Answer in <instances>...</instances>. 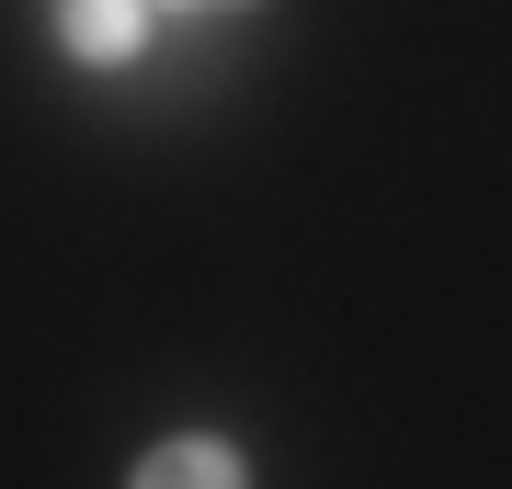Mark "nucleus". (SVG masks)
<instances>
[{"mask_svg": "<svg viewBox=\"0 0 512 489\" xmlns=\"http://www.w3.org/2000/svg\"><path fill=\"white\" fill-rule=\"evenodd\" d=\"M69 57H92V69L137 57V0H69Z\"/></svg>", "mask_w": 512, "mask_h": 489, "instance_id": "obj_1", "label": "nucleus"}, {"mask_svg": "<svg viewBox=\"0 0 512 489\" xmlns=\"http://www.w3.org/2000/svg\"><path fill=\"white\" fill-rule=\"evenodd\" d=\"M148 478H239V455H228V444H160Z\"/></svg>", "mask_w": 512, "mask_h": 489, "instance_id": "obj_2", "label": "nucleus"}, {"mask_svg": "<svg viewBox=\"0 0 512 489\" xmlns=\"http://www.w3.org/2000/svg\"><path fill=\"white\" fill-rule=\"evenodd\" d=\"M183 12H228V0H183Z\"/></svg>", "mask_w": 512, "mask_h": 489, "instance_id": "obj_3", "label": "nucleus"}]
</instances>
